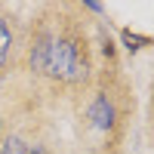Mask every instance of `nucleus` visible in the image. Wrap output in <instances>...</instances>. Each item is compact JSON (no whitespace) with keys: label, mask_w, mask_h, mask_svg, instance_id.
Instances as JSON below:
<instances>
[{"label":"nucleus","mask_w":154,"mask_h":154,"mask_svg":"<svg viewBox=\"0 0 154 154\" xmlns=\"http://www.w3.org/2000/svg\"><path fill=\"white\" fill-rule=\"evenodd\" d=\"M0 154H31V145H25L22 139H6Z\"/></svg>","instance_id":"4"},{"label":"nucleus","mask_w":154,"mask_h":154,"mask_svg":"<svg viewBox=\"0 0 154 154\" xmlns=\"http://www.w3.org/2000/svg\"><path fill=\"white\" fill-rule=\"evenodd\" d=\"M89 117H93V123L99 126V130H108L111 120H114V108H111V102L105 96H99L93 102V108H89Z\"/></svg>","instance_id":"2"},{"label":"nucleus","mask_w":154,"mask_h":154,"mask_svg":"<svg viewBox=\"0 0 154 154\" xmlns=\"http://www.w3.org/2000/svg\"><path fill=\"white\" fill-rule=\"evenodd\" d=\"M123 40L130 43V49H136V43H145V37H133L130 31H126V34H123Z\"/></svg>","instance_id":"5"},{"label":"nucleus","mask_w":154,"mask_h":154,"mask_svg":"<svg viewBox=\"0 0 154 154\" xmlns=\"http://www.w3.org/2000/svg\"><path fill=\"white\" fill-rule=\"evenodd\" d=\"M31 65L62 80H80L86 74V62L71 40H40L31 53Z\"/></svg>","instance_id":"1"},{"label":"nucleus","mask_w":154,"mask_h":154,"mask_svg":"<svg viewBox=\"0 0 154 154\" xmlns=\"http://www.w3.org/2000/svg\"><path fill=\"white\" fill-rule=\"evenodd\" d=\"M31 154H46V151H43L40 145H37V148H31Z\"/></svg>","instance_id":"6"},{"label":"nucleus","mask_w":154,"mask_h":154,"mask_svg":"<svg viewBox=\"0 0 154 154\" xmlns=\"http://www.w3.org/2000/svg\"><path fill=\"white\" fill-rule=\"evenodd\" d=\"M9 43H12L9 28H6V22L0 19V68H3V62H6V56H9Z\"/></svg>","instance_id":"3"}]
</instances>
